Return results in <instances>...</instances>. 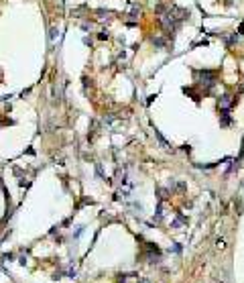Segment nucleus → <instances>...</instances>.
Masks as SVG:
<instances>
[{
    "label": "nucleus",
    "instance_id": "8",
    "mask_svg": "<svg viewBox=\"0 0 244 283\" xmlns=\"http://www.w3.org/2000/svg\"><path fill=\"white\" fill-rule=\"evenodd\" d=\"M240 33L244 35V22H242V25H240Z\"/></svg>",
    "mask_w": 244,
    "mask_h": 283
},
{
    "label": "nucleus",
    "instance_id": "6",
    "mask_svg": "<svg viewBox=\"0 0 244 283\" xmlns=\"http://www.w3.org/2000/svg\"><path fill=\"white\" fill-rule=\"evenodd\" d=\"M153 45H157V47H163V45H165V41H163L161 37H153Z\"/></svg>",
    "mask_w": 244,
    "mask_h": 283
},
{
    "label": "nucleus",
    "instance_id": "1",
    "mask_svg": "<svg viewBox=\"0 0 244 283\" xmlns=\"http://www.w3.org/2000/svg\"><path fill=\"white\" fill-rule=\"evenodd\" d=\"M193 74H195V78L202 80V84H206L208 88H212L214 82H216V72H208L206 69V72H193Z\"/></svg>",
    "mask_w": 244,
    "mask_h": 283
},
{
    "label": "nucleus",
    "instance_id": "7",
    "mask_svg": "<svg viewBox=\"0 0 244 283\" xmlns=\"http://www.w3.org/2000/svg\"><path fill=\"white\" fill-rule=\"evenodd\" d=\"M167 198V190H159V200H165Z\"/></svg>",
    "mask_w": 244,
    "mask_h": 283
},
{
    "label": "nucleus",
    "instance_id": "5",
    "mask_svg": "<svg viewBox=\"0 0 244 283\" xmlns=\"http://www.w3.org/2000/svg\"><path fill=\"white\" fill-rule=\"evenodd\" d=\"M130 16H132V18H138V16H140V8H138V6H132Z\"/></svg>",
    "mask_w": 244,
    "mask_h": 283
},
{
    "label": "nucleus",
    "instance_id": "3",
    "mask_svg": "<svg viewBox=\"0 0 244 283\" xmlns=\"http://www.w3.org/2000/svg\"><path fill=\"white\" fill-rule=\"evenodd\" d=\"M155 136H157V138H159V143H161V145L165 147V149H169V143H167V140L163 138V134H161V132H159L157 128H155Z\"/></svg>",
    "mask_w": 244,
    "mask_h": 283
},
{
    "label": "nucleus",
    "instance_id": "4",
    "mask_svg": "<svg viewBox=\"0 0 244 283\" xmlns=\"http://www.w3.org/2000/svg\"><path fill=\"white\" fill-rule=\"evenodd\" d=\"M224 37V35H222ZM224 41H226V45H232V43H236L238 41V35L234 33V35H228V37H224Z\"/></svg>",
    "mask_w": 244,
    "mask_h": 283
},
{
    "label": "nucleus",
    "instance_id": "2",
    "mask_svg": "<svg viewBox=\"0 0 244 283\" xmlns=\"http://www.w3.org/2000/svg\"><path fill=\"white\" fill-rule=\"evenodd\" d=\"M234 104H236V98H232L230 94H224V96L220 98V102H218V106H220V112H222V110H230Z\"/></svg>",
    "mask_w": 244,
    "mask_h": 283
}]
</instances>
